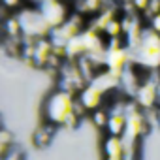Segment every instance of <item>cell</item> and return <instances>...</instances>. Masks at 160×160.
<instances>
[{
  "label": "cell",
  "mask_w": 160,
  "mask_h": 160,
  "mask_svg": "<svg viewBox=\"0 0 160 160\" xmlns=\"http://www.w3.org/2000/svg\"><path fill=\"white\" fill-rule=\"evenodd\" d=\"M75 102H77L75 94L58 87L53 89L42 104V121L53 124L55 128H66V130L75 128L79 119H81L75 113Z\"/></svg>",
  "instance_id": "obj_1"
},
{
  "label": "cell",
  "mask_w": 160,
  "mask_h": 160,
  "mask_svg": "<svg viewBox=\"0 0 160 160\" xmlns=\"http://www.w3.org/2000/svg\"><path fill=\"white\" fill-rule=\"evenodd\" d=\"M132 60L147 73L158 72L160 70V34H156L147 27L141 45L136 51H132Z\"/></svg>",
  "instance_id": "obj_2"
},
{
  "label": "cell",
  "mask_w": 160,
  "mask_h": 160,
  "mask_svg": "<svg viewBox=\"0 0 160 160\" xmlns=\"http://www.w3.org/2000/svg\"><path fill=\"white\" fill-rule=\"evenodd\" d=\"M17 17L21 21V28H23V38L27 42H36L42 38H49L51 34V27L45 23L40 8L36 4H30L27 8H23L21 12H17Z\"/></svg>",
  "instance_id": "obj_3"
},
{
  "label": "cell",
  "mask_w": 160,
  "mask_h": 160,
  "mask_svg": "<svg viewBox=\"0 0 160 160\" xmlns=\"http://www.w3.org/2000/svg\"><path fill=\"white\" fill-rule=\"evenodd\" d=\"M57 75H58L57 87H58V89H64V91H68V92H72V94H75V96L89 85L87 77L83 75L81 68H79V64H77L75 60H66L64 66L58 70Z\"/></svg>",
  "instance_id": "obj_4"
},
{
  "label": "cell",
  "mask_w": 160,
  "mask_h": 160,
  "mask_svg": "<svg viewBox=\"0 0 160 160\" xmlns=\"http://www.w3.org/2000/svg\"><path fill=\"white\" fill-rule=\"evenodd\" d=\"M87 25H89V19L87 17L79 15V13H72V17L64 25H60L58 28H53L51 30L49 38H51V42L57 47H66L70 43V40H73L77 34H81L87 28Z\"/></svg>",
  "instance_id": "obj_5"
},
{
  "label": "cell",
  "mask_w": 160,
  "mask_h": 160,
  "mask_svg": "<svg viewBox=\"0 0 160 160\" xmlns=\"http://www.w3.org/2000/svg\"><path fill=\"white\" fill-rule=\"evenodd\" d=\"M38 8L43 15L45 23L51 27V30L64 25L73 13V8L68 0H45V2L38 4Z\"/></svg>",
  "instance_id": "obj_6"
},
{
  "label": "cell",
  "mask_w": 160,
  "mask_h": 160,
  "mask_svg": "<svg viewBox=\"0 0 160 160\" xmlns=\"http://www.w3.org/2000/svg\"><path fill=\"white\" fill-rule=\"evenodd\" d=\"M158 81H160V77L152 79L151 72L145 75V79L141 81V85H139V89L136 91V96H134V102L139 106V109L149 111V109L158 108V104H160V98H158Z\"/></svg>",
  "instance_id": "obj_7"
},
{
  "label": "cell",
  "mask_w": 160,
  "mask_h": 160,
  "mask_svg": "<svg viewBox=\"0 0 160 160\" xmlns=\"http://www.w3.org/2000/svg\"><path fill=\"white\" fill-rule=\"evenodd\" d=\"M77 100L83 104V108L89 113L91 111H96L100 108H108V104H109V96L100 87H96L94 83H89L81 92H79L77 94Z\"/></svg>",
  "instance_id": "obj_8"
},
{
  "label": "cell",
  "mask_w": 160,
  "mask_h": 160,
  "mask_svg": "<svg viewBox=\"0 0 160 160\" xmlns=\"http://www.w3.org/2000/svg\"><path fill=\"white\" fill-rule=\"evenodd\" d=\"M132 51L128 47H121V49H115V51H108V57H106V70L109 73H113L115 77H122L124 70L132 64Z\"/></svg>",
  "instance_id": "obj_9"
},
{
  "label": "cell",
  "mask_w": 160,
  "mask_h": 160,
  "mask_svg": "<svg viewBox=\"0 0 160 160\" xmlns=\"http://www.w3.org/2000/svg\"><path fill=\"white\" fill-rule=\"evenodd\" d=\"M55 55V43L51 42V38H42L34 42V68H47L49 60Z\"/></svg>",
  "instance_id": "obj_10"
},
{
  "label": "cell",
  "mask_w": 160,
  "mask_h": 160,
  "mask_svg": "<svg viewBox=\"0 0 160 160\" xmlns=\"http://www.w3.org/2000/svg\"><path fill=\"white\" fill-rule=\"evenodd\" d=\"M108 6H109V0H73V4H72L73 13L83 15L89 21L96 17L98 13H102Z\"/></svg>",
  "instance_id": "obj_11"
},
{
  "label": "cell",
  "mask_w": 160,
  "mask_h": 160,
  "mask_svg": "<svg viewBox=\"0 0 160 160\" xmlns=\"http://www.w3.org/2000/svg\"><path fill=\"white\" fill-rule=\"evenodd\" d=\"M102 152H104V158H119V160H122V156H124V141H122V138L106 134V138L102 141Z\"/></svg>",
  "instance_id": "obj_12"
},
{
  "label": "cell",
  "mask_w": 160,
  "mask_h": 160,
  "mask_svg": "<svg viewBox=\"0 0 160 160\" xmlns=\"http://www.w3.org/2000/svg\"><path fill=\"white\" fill-rule=\"evenodd\" d=\"M55 130H57V128H55L53 124L42 121V124H40V126L34 130V134H32V143H34V147H38V149H45V147L51 143Z\"/></svg>",
  "instance_id": "obj_13"
},
{
  "label": "cell",
  "mask_w": 160,
  "mask_h": 160,
  "mask_svg": "<svg viewBox=\"0 0 160 160\" xmlns=\"http://www.w3.org/2000/svg\"><path fill=\"white\" fill-rule=\"evenodd\" d=\"M2 30H4V38H13V40L23 38V28H21V21L17 13L2 19Z\"/></svg>",
  "instance_id": "obj_14"
},
{
  "label": "cell",
  "mask_w": 160,
  "mask_h": 160,
  "mask_svg": "<svg viewBox=\"0 0 160 160\" xmlns=\"http://www.w3.org/2000/svg\"><path fill=\"white\" fill-rule=\"evenodd\" d=\"M89 117H91V122L98 130H106L108 128V121H109V109L108 108H100L96 111H91Z\"/></svg>",
  "instance_id": "obj_15"
},
{
  "label": "cell",
  "mask_w": 160,
  "mask_h": 160,
  "mask_svg": "<svg viewBox=\"0 0 160 160\" xmlns=\"http://www.w3.org/2000/svg\"><path fill=\"white\" fill-rule=\"evenodd\" d=\"M15 149V139H13V134L10 130H2L0 132V156H6L10 154L12 151Z\"/></svg>",
  "instance_id": "obj_16"
},
{
  "label": "cell",
  "mask_w": 160,
  "mask_h": 160,
  "mask_svg": "<svg viewBox=\"0 0 160 160\" xmlns=\"http://www.w3.org/2000/svg\"><path fill=\"white\" fill-rule=\"evenodd\" d=\"M104 36H106V38H124L122 17H115V19H113V21L108 25V28H106Z\"/></svg>",
  "instance_id": "obj_17"
},
{
  "label": "cell",
  "mask_w": 160,
  "mask_h": 160,
  "mask_svg": "<svg viewBox=\"0 0 160 160\" xmlns=\"http://www.w3.org/2000/svg\"><path fill=\"white\" fill-rule=\"evenodd\" d=\"M0 2H2V12H6V13H17L23 8L32 4L30 0H0Z\"/></svg>",
  "instance_id": "obj_18"
},
{
  "label": "cell",
  "mask_w": 160,
  "mask_h": 160,
  "mask_svg": "<svg viewBox=\"0 0 160 160\" xmlns=\"http://www.w3.org/2000/svg\"><path fill=\"white\" fill-rule=\"evenodd\" d=\"M132 6H134L136 13H139V15H145V13L149 12L151 0H132Z\"/></svg>",
  "instance_id": "obj_19"
},
{
  "label": "cell",
  "mask_w": 160,
  "mask_h": 160,
  "mask_svg": "<svg viewBox=\"0 0 160 160\" xmlns=\"http://www.w3.org/2000/svg\"><path fill=\"white\" fill-rule=\"evenodd\" d=\"M2 160H23V154H21V151L19 149H13L10 154H6Z\"/></svg>",
  "instance_id": "obj_20"
},
{
  "label": "cell",
  "mask_w": 160,
  "mask_h": 160,
  "mask_svg": "<svg viewBox=\"0 0 160 160\" xmlns=\"http://www.w3.org/2000/svg\"><path fill=\"white\" fill-rule=\"evenodd\" d=\"M30 2H32V4H36V6H38V4H42V2H45V0H30Z\"/></svg>",
  "instance_id": "obj_21"
}]
</instances>
